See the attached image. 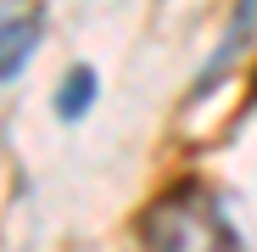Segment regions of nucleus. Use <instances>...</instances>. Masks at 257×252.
<instances>
[{"mask_svg": "<svg viewBox=\"0 0 257 252\" xmlns=\"http://www.w3.org/2000/svg\"><path fill=\"white\" fill-rule=\"evenodd\" d=\"M251 101H257V78H251Z\"/></svg>", "mask_w": 257, "mask_h": 252, "instance_id": "nucleus-5", "label": "nucleus"}, {"mask_svg": "<svg viewBox=\"0 0 257 252\" xmlns=\"http://www.w3.org/2000/svg\"><path fill=\"white\" fill-rule=\"evenodd\" d=\"M39 39H45L39 12H34V17H0V84L17 78V73L28 67V56L39 51Z\"/></svg>", "mask_w": 257, "mask_h": 252, "instance_id": "nucleus-2", "label": "nucleus"}, {"mask_svg": "<svg viewBox=\"0 0 257 252\" xmlns=\"http://www.w3.org/2000/svg\"><path fill=\"white\" fill-rule=\"evenodd\" d=\"M95 96H101V78H95V67H67V78L56 84V118L62 123H78L84 112L95 107Z\"/></svg>", "mask_w": 257, "mask_h": 252, "instance_id": "nucleus-4", "label": "nucleus"}, {"mask_svg": "<svg viewBox=\"0 0 257 252\" xmlns=\"http://www.w3.org/2000/svg\"><path fill=\"white\" fill-rule=\"evenodd\" d=\"M251 34H257V0H235V6H229V28H224V45H218V56L207 62V73H201V84H196V96L207 90V84H218V78H224V62L246 45Z\"/></svg>", "mask_w": 257, "mask_h": 252, "instance_id": "nucleus-3", "label": "nucleus"}, {"mask_svg": "<svg viewBox=\"0 0 257 252\" xmlns=\"http://www.w3.org/2000/svg\"><path fill=\"white\" fill-rule=\"evenodd\" d=\"M140 241H162V246H212V241H224V246H235L240 235L224 224L218 196L196 180H185V185L162 191L151 202V213L140 219Z\"/></svg>", "mask_w": 257, "mask_h": 252, "instance_id": "nucleus-1", "label": "nucleus"}]
</instances>
